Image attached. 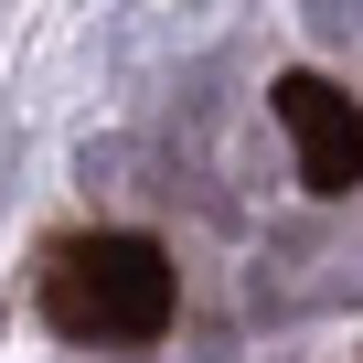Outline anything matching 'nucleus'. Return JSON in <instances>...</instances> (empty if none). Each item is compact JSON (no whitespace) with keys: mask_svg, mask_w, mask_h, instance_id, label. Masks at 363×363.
Wrapping results in <instances>:
<instances>
[{"mask_svg":"<svg viewBox=\"0 0 363 363\" xmlns=\"http://www.w3.org/2000/svg\"><path fill=\"white\" fill-rule=\"evenodd\" d=\"M182 310L171 246L139 225H96V235H54L43 246V320L65 342H160Z\"/></svg>","mask_w":363,"mask_h":363,"instance_id":"obj_1","label":"nucleus"},{"mask_svg":"<svg viewBox=\"0 0 363 363\" xmlns=\"http://www.w3.org/2000/svg\"><path fill=\"white\" fill-rule=\"evenodd\" d=\"M278 128H289V160H299V193L342 203L352 182H363V107L331 86V75H278L267 86Z\"/></svg>","mask_w":363,"mask_h":363,"instance_id":"obj_2","label":"nucleus"}]
</instances>
